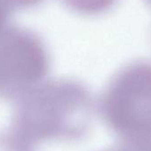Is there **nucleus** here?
I'll use <instances>...</instances> for the list:
<instances>
[{
    "mask_svg": "<svg viewBox=\"0 0 151 151\" xmlns=\"http://www.w3.org/2000/svg\"><path fill=\"white\" fill-rule=\"evenodd\" d=\"M0 151H30V146L14 134L0 136Z\"/></svg>",
    "mask_w": 151,
    "mask_h": 151,
    "instance_id": "obj_1",
    "label": "nucleus"
}]
</instances>
